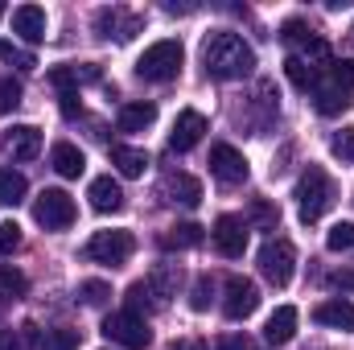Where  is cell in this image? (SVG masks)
<instances>
[{
    "label": "cell",
    "mask_w": 354,
    "mask_h": 350,
    "mask_svg": "<svg viewBox=\"0 0 354 350\" xmlns=\"http://www.w3.org/2000/svg\"><path fill=\"white\" fill-rule=\"evenodd\" d=\"M0 350H17V338H12V330H0Z\"/></svg>",
    "instance_id": "obj_45"
},
{
    "label": "cell",
    "mask_w": 354,
    "mask_h": 350,
    "mask_svg": "<svg viewBox=\"0 0 354 350\" xmlns=\"http://www.w3.org/2000/svg\"><path fill=\"white\" fill-rule=\"evenodd\" d=\"M210 301H214V280H210V276H198V280H194V293H189V305H194L198 313H206Z\"/></svg>",
    "instance_id": "obj_33"
},
{
    "label": "cell",
    "mask_w": 354,
    "mask_h": 350,
    "mask_svg": "<svg viewBox=\"0 0 354 350\" xmlns=\"http://www.w3.org/2000/svg\"><path fill=\"white\" fill-rule=\"evenodd\" d=\"M181 62H185L181 42L165 37V42H153V46L136 58V75H140L145 83H174L177 75H181Z\"/></svg>",
    "instance_id": "obj_3"
},
{
    "label": "cell",
    "mask_w": 354,
    "mask_h": 350,
    "mask_svg": "<svg viewBox=\"0 0 354 350\" xmlns=\"http://www.w3.org/2000/svg\"><path fill=\"white\" fill-rule=\"evenodd\" d=\"M161 198L174 202V206L194 210V206L202 202V181H198L194 174H165V181H161Z\"/></svg>",
    "instance_id": "obj_13"
},
{
    "label": "cell",
    "mask_w": 354,
    "mask_h": 350,
    "mask_svg": "<svg viewBox=\"0 0 354 350\" xmlns=\"http://www.w3.org/2000/svg\"><path fill=\"white\" fill-rule=\"evenodd\" d=\"M111 165L124 177H145L149 153H145V149H128V145H111Z\"/></svg>",
    "instance_id": "obj_23"
},
{
    "label": "cell",
    "mask_w": 354,
    "mask_h": 350,
    "mask_svg": "<svg viewBox=\"0 0 354 350\" xmlns=\"http://www.w3.org/2000/svg\"><path fill=\"white\" fill-rule=\"evenodd\" d=\"M313 322L317 326H334V330H354V305L346 297H330L313 309Z\"/></svg>",
    "instance_id": "obj_19"
},
{
    "label": "cell",
    "mask_w": 354,
    "mask_h": 350,
    "mask_svg": "<svg viewBox=\"0 0 354 350\" xmlns=\"http://www.w3.org/2000/svg\"><path fill=\"white\" fill-rule=\"evenodd\" d=\"M46 350H79V330H50Z\"/></svg>",
    "instance_id": "obj_38"
},
{
    "label": "cell",
    "mask_w": 354,
    "mask_h": 350,
    "mask_svg": "<svg viewBox=\"0 0 354 350\" xmlns=\"http://www.w3.org/2000/svg\"><path fill=\"white\" fill-rule=\"evenodd\" d=\"M140 25H145L140 12H124V8H99V12H95V33H99L103 42H107V37L132 42V37L140 33Z\"/></svg>",
    "instance_id": "obj_9"
},
{
    "label": "cell",
    "mask_w": 354,
    "mask_h": 350,
    "mask_svg": "<svg viewBox=\"0 0 354 350\" xmlns=\"http://www.w3.org/2000/svg\"><path fill=\"white\" fill-rule=\"evenodd\" d=\"M214 350H252V338L248 334H223L214 342Z\"/></svg>",
    "instance_id": "obj_41"
},
{
    "label": "cell",
    "mask_w": 354,
    "mask_h": 350,
    "mask_svg": "<svg viewBox=\"0 0 354 350\" xmlns=\"http://www.w3.org/2000/svg\"><path fill=\"white\" fill-rule=\"evenodd\" d=\"M256 309H260V288H256V280H248V276H231V280H227L223 313H227L231 322H243V317H252Z\"/></svg>",
    "instance_id": "obj_10"
},
{
    "label": "cell",
    "mask_w": 354,
    "mask_h": 350,
    "mask_svg": "<svg viewBox=\"0 0 354 350\" xmlns=\"http://www.w3.org/2000/svg\"><path fill=\"white\" fill-rule=\"evenodd\" d=\"M21 83L17 79H0V116H8V111H17L21 107Z\"/></svg>",
    "instance_id": "obj_35"
},
{
    "label": "cell",
    "mask_w": 354,
    "mask_h": 350,
    "mask_svg": "<svg viewBox=\"0 0 354 350\" xmlns=\"http://www.w3.org/2000/svg\"><path fill=\"white\" fill-rule=\"evenodd\" d=\"M202 66L210 79H223V83H235V79H248L256 71V50L231 33V29H214L206 42H202Z\"/></svg>",
    "instance_id": "obj_1"
},
{
    "label": "cell",
    "mask_w": 354,
    "mask_h": 350,
    "mask_svg": "<svg viewBox=\"0 0 354 350\" xmlns=\"http://www.w3.org/2000/svg\"><path fill=\"white\" fill-rule=\"evenodd\" d=\"M309 33H313V29H309L305 21H297V17L280 25V42H284V46H292V50H297V46H301V42H305Z\"/></svg>",
    "instance_id": "obj_36"
},
{
    "label": "cell",
    "mask_w": 354,
    "mask_h": 350,
    "mask_svg": "<svg viewBox=\"0 0 354 350\" xmlns=\"http://www.w3.org/2000/svg\"><path fill=\"white\" fill-rule=\"evenodd\" d=\"M206 116L202 111H194V107H185V111H177V120H174V132H169V149L174 153H189L202 136H206Z\"/></svg>",
    "instance_id": "obj_12"
},
{
    "label": "cell",
    "mask_w": 354,
    "mask_h": 350,
    "mask_svg": "<svg viewBox=\"0 0 354 350\" xmlns=\"http://www.w3.org/2000/svg\"><path fill=\"white\" fill-rule=\"evenodd\" d=\"M25 190H29L25 174L0 169V206H21V202H25Z\"/></svg>",
    "instance_id": "obj_25"
},
{
    "label": "cell",
    "mask_w": 354,
    "mask_h": 350,
    "mask_svg": "<svg viewBox=\"0 0 354 350\" xmlns=\"http://www.w3.org/2000/svg\"><path fill=\"white\" fill-rule=\"evenodd\" d=\"M330 83H338L342 91H354V58L330 62Z\"/></svg>",
    "instance_id": "obj_37"
},
{
    "label": "cell",
    "mask_w": 354,
    "mask_h": 350,
    "mask_svg": "<svg viewBox=\"0 0 354 350\" xmlns=\"http://www.w3.org/2000/svg\"><path fill=\"white\" fill-rule=\"evenodd\" d=\"M292 334H297V309H292V305H280V309L268 317L264 338L272 347H284V342H292Z\"/></svg>",
    "instance_id": "obj_22"
},
{
    "label": "cell",
    "mask_w": 354,
    "mask_h": 350,
    "mask_svg": "<svg viewBox=\"0 0 354 350\" xmlns=\"http://www.w3.org/2000/svg\"><path fill=\"white\" fill-rule=\"evenodd\" d=\"M0 17H4V4H0Z\"/></svg>",
    "instance_id": "obj_47"
},
{
    "label": "cell",
    "mask_w": 354,
    "mask_h": 350,
    "mask_svg": "<svg viewBox=\"0 0 354 350\" xmlns=\"http://www.w3.org/2000/svg\"><path fill=\"white\" fill-rule=\"evenodd\" d=\"M132 252H136V239H132V231H95L87 239V248H83V256L95 264H107V268H120V264L132 260Z\"/></svg>",
    "instance_id": "obj_5"
},
{
    "label": "cell",
    "mask_w": 354,
    "mask_h": 350,
    "mask_svg": "<svg viewBox=\"0 0 354 350\" xmlns=\"http://www.w3.org/2000/svg\"><path fill=\"white\" fill-rule=\"evenodd\" d=\"M128 309H132V313H140V309H145V313H153V309H161V301L153 297V288H149L145 280H136V284L128 288Z\"/></svg>",
    "instance_id": "obj_28"
},
{
    "label": "cell",
    "mask_w": 354,
    "mask_h": 350,
    "mask_svg": "<svg viewBox=\"0 0 354 350\" xmlns=\"http://www.w3.org/2000/svg\"><path fill=\"white\" fill-rule=\"evenodd\" d=\"M202 239H206V231H202L198 223H177L169 235H161V243H165V248H198Z\"/></svg>",
    "instance_id": "obj_26"
},
{
    "label": "cell",
    "mask_w": 354,
    "mask_h": 350,
    "mask_svg": "<svg viewBox=\"0 0 354 350\" xmlns=\"http://www.w3.org/2000/svg\"><path fill=\"white\" fill-rule=\"evenodd\" d=\"M351 46H354V29H351Z\"/></svg>",
    "instance_id": "obj_46"
},
{
    "label": "cell",
    "mask_w": 354,
    "mask_h": 350,
    "mask_svg": "<svg viewBox=\"0 0 354 350\" xmlns=\"http://www.w3.org/2000/svg\"><path fill=\"white\" fill-rule=\"evenodd\" d=\"M75 214H79V206H75V198L66 190H41L37 202H33V219L46 231H66L75 223Z\"/></svg>",
    "instance_id": "obj_6"
},
{
    "label": "cell",
    "mask_w": 354,
    "mask_h": 350,
    "mask_svg": "<svg viewBox=\"0 0 354 350\" xmlns=\"http://www.w3.org/2000/svg\"><path fill=\"white\" fill-rule=\"evenodd\" d=\"M4 145H8L12 161H33V157L41 153V132H37L33 124H17V128L4 136Z\"/></svg>",
    "instance_id": "obj_18"
},
{
    "label": "cell",
    "mask_w": 354,
    "mask_h": 350,
    "mask_svg": "<svg viewBox=\"0 0 354 350\" xmlns=\"http://www.w3.org/2000/svg\"><path fill=\"white\" fill-rule=\"evenodd\" d=\"M326 248L330 252H351L354 248V223H334L330 235H326Z\"/></svg>",
    "instance_id": "obj_30"
},
{
    "label": "cell",
    "mask_w": 354,
    "mask_h": 350,
    "mask_svg": "<svg viewBox=\"0 0 354 350\" xmlns=\"http://www.w3.org/2000/svg\"><path fill=\"white\" fill-rule=\"evenodd\" d=\"M103 334H107L111 342H120L124 350H145L149 342H153L149 322H145L140 313H132V309H115V313H107V317H103Z\"/></svg>",
    "instance_id": "obj_4"
},
{
    "label": "cell",
    "mask_w": 354,
    "mask_h": 350,
    "mask_svg": "<svg viewBox=\"0 0 354 350\" xmlns=\"http://www.w3.org/2000/svg\"><path fill=\"white\" fill-rule=\"evenodd\" d=\"M145 284L153 288V297L161 301V309L169 305V297H177V284H181V268L177 264H161V268H153L149 276H145Z\"/></svg>",
    "instance_id": "obj_20"
},
{
    "label": "cell",
    "mask_w": 354,
    "mask_h": 350,
    "mask_svg": "<svg viewBox=\"0 0 354 350\" xmlns=\"http://www.w3.org/2000/svg\"><path fill=\"white\" fill-rule=\"evenodd\" d=\"M330 153H334L342 165H354V128L334 132V140H330Z\"/></svg>",
    "instance_id": "obj_32"
},
{
    "label": "cell",
    "mask_w": 354,
    "mask_h": 350,
    "mask_svg": "<svg viewBox=\"0 0 354 350\" xmlns=\"http://www.w3.org/2000/svg\"><path fill=\"white\" fill-rule=\"evenodd\" d=\"M210 239H214L218 256L239 260V256L248 252V219H239V214H218V223H214Z\"/></svg>",
    "instance_id": "obj_8"
},
{
    "label": "cell",
    "mask_w": 354,
    "mask_h": 350,
    "mask_svg": "<svg viewBox=\"0 0 354 350\" xmlns=\"http://www.w3.org/2000/svg\"><path fill=\"white\" fill-rule=\"evenodd\" d=\"M50 165H54V174L58 177H83L87 169V157H83V149L79 145H71V140H58L54 149H50Z\"/></svg>",
    "instance_id": "obj_15"
},
{
    "label": "cell",
    "mask_w": 354,
    "mask_h": 350,
    "mask_svg": "<svg viewBox=\"0 0 354 350\" xmlns=\"http://www.w3.org/2000/svg\"><path fill=\"white\" fill-rule=\"evenodd\" d=\"M354 103V91H342L338 83H317L313 91V107H317V116H342V111H351Z\"/></svg>",
    "instance_id": "obj_16"
},
{
    "label": "cell",
    "mask_w": 354,
    "mask_h": 350,
    "mask_svg": "<svg viewBox=\"0 0 354 350\" xmlns=\"http://www.w3.org/2000/svg\"><path fill=\"white\" fill-rule=\"evenodd\" d=\"M153 120H157V103H124L115 116V128L120 132H145V128H153Z\"/></svg>",
    "instance_id": "obj_21"
},
{
    "label": "cell",
    "mask_w": 354,
    "mask_h": 350,
    "mask_svg": "<svg viewBox=\"0 0 354 350\" xmlns=\"http://www.w3.org/2000/svg\"><path fill=\"white\" fill-rule=\"evenodd\" d=\"M21 248V227L17 223H0V256H12Z\"/></svg>",
    "instance_id": "obj_39"
},
{
    "label": "cell",
    "mask_w": 354,
    "mask_h": 350,
    "mask_svg": "<svg viewBox=\"0 0 354 350\" xmlns=\"http://www.w3.org/2000/svg\"><path fill=\"white\" fill-rule=\"evenodd\" d=\"M210 174L218 177L223 185H243L248 174H252V165H248V157L235 145H214L210 149Z\"/></svg>",
    "instance_id": "obj_11"
},
{
    "label": "cell",
    "mask_w": 354,
    "mask_h": 350,
    "mask_svg": "<svg viewBox=\"0 0 354 350\" xmlns=\"http://www.w3.org/2000/svg\"><path fill=\"white\" fill-rule=\"evenodd\" d=\"M252 214H256L264 227H276V223H280V210H276V206H268L264 198H256V202H252Z\"/></svg>",
    "instance_id": "obj_40"
},
{
    "label": "cell",
    "mask_w": 354,
    "mask_h": 350,
    "mask_svg": "<svg viewBox=\"0 0 354 350\" xmlns=\"http://www.w3.org/2000/svg\"><path fill=\"white\" fill-rule=\"evenodd\" d=\"M334 198H338V185H334V177L326 174L322 165H309L301 181H297V214H301V223L309 227V223H317L330 206H334Z\"/></svg>",
    "instance_id": "obj_2"
},
{
    "label": "cell",
    "mask_w": 354,
    "mask_h": 350,
    "mask_svg": "<svg viewBox=\"0 0 354 350\" xmlns=\"http://www.w3.org/2000/svg\"><path fill=\"white\" fill-rule=\"evenodd\" d=\"M12 338H17V350H46V330L33 326V322H25Z\"/></svg>",
    "instance_id": "obj_31"
},
{
    "label": "cell",
    "mask_w": 354,
    "mask_h": 350,
    "mask_svg": "<svg viewBox=\"0 0 354 350\" xmlns=\"http://www.w3.org/2000/svg\"><path fill=\"white\" fill-rule=\"evenodd\" d=\"M12 33H21L29 46L46 42V8H41V4H21V8H12Z\"/></svg>",
    "instance_id": "obj_14"
},
{
    "label": "cell",
    "mask_w": 354,
    "mask_h": 350,
    "mask_svg": "<svg viewBox=\"0 0 354 350\" xmlns=\"http://www.w3.org/2000/svg\"><path fill=\"white\" fill-rule=\"evenodd\" d=\"M284 75H288V83H292L297 91H309V95H313L317 83H322V71H317V66H309V62H301L297 54H288V58H284Z\"/></svg>",
    "instance_id": "obj_24"
},
{
    "label": "cell",
    "mask_w": 354,
    "mask_h": 350,
    "mask_svg": "<svg viewBox=\"0 0 354 350\" xmlns=\"http://www.w3.org/2000/svg\"><path fill=\"white\" fill-rule=\"evenodd\" d=\"M330 288H338V293H354V268L334 272V276H330Z\"/></svg>",
    "instance_id": "obj_42"
},
{
    "label": "cell",
    "mask_w": 354,
    "mask_h": 350,
    "mask_svg": "<svg viewBox=\"0 0 354 350\" xmlns=\"http://www.w3.org/2000/svg\"><path fill=\"white\" fill-rule=\"evenodd\" d=\"M169 350H210L202 338H177V342H169Z\"/></svg>",
    "instance_id": "obj_43"
},
{
    "label": "cell",
    "mask_w": 354,
    "mask_h": 350,
    "mask_svg": "<svg viewBox=\"0 0 354 350\" xmlns=\"http://www.w3.org/2000/svg\"><path fill=\"white\" fill-rule=\"evenodd\" d=\"M260 272L276 288H284L292 280V272H297V248L288 239H268L264 248H260Z\"/></svg>",
    "instance_id": "obj_7"
},
{
    "label": "cell",
    "mask_w": 354,
    "mask_h": 350,
    "mask_svg": "<svg viewBox=\"0 0 354 350\" xmlns=\"http://www.w3.org/2000/svg\"><path fill=\"white\" fill-rule=\"evenodd\" d=\"M0 62H8V66H21V71H33V66H37V58H33L29 50L12 46V42H4V37H0Z\"/></svg>",
    "instance_id": "obj_29"
},
{
    "label": "cell",
    "mask_w": 354,
    "mask_h": 350,
    "mask_svg": "<svg viewBox=\"0 0 354 350\" xmlns=\"http://www.w3.org/2000/svg\"><path fill=\"white\" fill-rule=\"evenodd\" d=\"M25 293H29V280H25V272H17V268L0 264V297H4V301H21Z\"/></svg>",
    "instance_id": "obj_27"
},
{
    "label": "cell",
    "mask_w": 354,
    "mask_h": 350,
    "mask_svg": "<svg viewBox=\"0 0 354 350\" xmlns=\"http://www.w3.org/2000/svg\"><path fill=\"white\" fill-rule=\"evenodd\" d=\"M87 198H91V206H95L99 214H111V210H120V206H124V190H120V181H115L111 174L95 177V181H91V190H87Z\"/></svg>",
    "instance_id": "obj_17"
},
{
    "label": "cell",
    "mask_w": 354,
    "mask_h": 350,
    "mask_svg": "<svg viewBox=\"0 0 354 350\" xmlns=\"http://www.w3.org/2000/svg\"><path fill=\"white\" fill-rule=\"evenodd\" d=\"M62 111H66V116H79V91H66V95H62Z\"/></svg>",
    "instance_id": "obj_44"
},
{
    "label": "cell",
    "mask_w": 354,
    "mask_h": 350,
    "mask_svg": "<svg viewBox=\"0 0 354 350\" xmlns=\"http://www.w3.org/2000/svg\"><path fill=\"white\" fill-rule=\"evenodd\" d=\"M79 297H83L87 305H95V309H99V305H107L111 284H107V280H83V284H79Z\"/></svg>",
    "instance_id": "obj_34"
}]
</instances>
